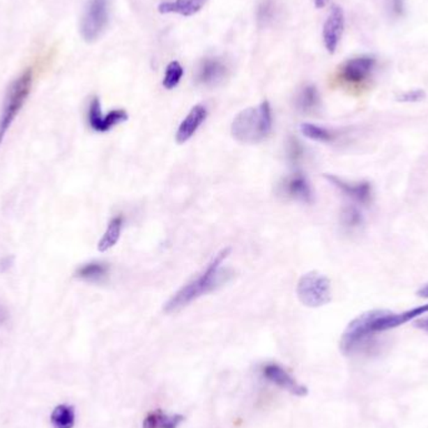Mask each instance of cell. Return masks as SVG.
<instances>
[{"label": "cell", "instance_id": "obj_14", "mask_svg": "<svg viewBox=\"0 0 428 428\" xmlns=\"http://www.w3.org/2000/svg\"><path fill=\"white\" fill-rule=\"evenodd\" d=\"M227 66L218 58L203 59L197 69L196 79L198 84L204 86H214L224 79Z\"/></svg>", "mask_w": 428, "mask_h": 428}, {"label": "cell", "instance_id": "obj_21", "mask_svg": "<svg viewBox=\"0 0 428 428\" xmlns=\"http://www.w3.org/2000/svg\"><path fill=\"white\" fill-rule=\"evenodd\" d=\"M50 423L53 428H73L75 425V410L73 406L58 404L50 415Z\"/></svg>", "mask_w": 428, "mask_h": 428}, {"label": "cell", "instance_id": "obj_27", "mask_svg": "<svg viewBox=\"0 0 428 428\" xmlns=\"http://www.w3.org/2000/svg\"><path fill=\"white\" fill-rule=\"evenodd\" d=\"M387 9L393 18H401L406 13V0H387Z\"/></svg>", "mask_w": 428, "mask_h": 428}, {"label": "cell", "instance_id": "obj_1", "mask_svg": "<svg viewBox=\"0 0 428 428\" xmlns=\"http://www.w3.org/2000/svg\"><path fill=\"white\" fill-rule=\"evenodd\" d=\"M229 253H231L229 248H224L220 253H217V256L211 261V263L201 275H197L193 281L187 283L167 300L163 307L165 312L169 314L179 312L181 309L190 306L192 302L222 286L223 281L226 282L227 275L226 270L224 272L222 270V264L228 258Z\"/></svg>", "mask_w": 428, "mask_h": 428}, {"label": "cell", "instance_id": "obj_3", "mask_svg": "<svg viewBox=\"0 0 428 428\" xmlns=\"http://www.w3.org/2000/svg\"><path fill=\"white\" fill-rule=\"evenodd\" d=\"M34 80V73L31 68H26L18 78L13 80L6 89V97L0 112V146L6 139L8 130L12 127L13 122L23 109L26 99L29 98Z\"/></svg>", "mask_w": 428, "mask_h": 428}, {"label": "cell", "instance_id": "obj_32", "mask_svg": "<svg viewBox=\"0 0 428 428\" xmlns=\"http://www.w3.org/2000/svg\"><path fill=\"white\" fill-rule=\"evenodd\" d=\"M1 319H3V313L0 311V321H1Z\"/></svg>", "mask_w": 428, "mask_h": 428}, {"label": "cell", "instance_id": "obj_19", "mask_svg": "<svg viewBox=\"0 0 428 428\" xmlns=\"http://www.w3.org/2000/svg\"><path fill=\"white\" fill-rule=\"evenodd\" d=\"M281 13V0H261L257 6L258 25L267 28L280 18Z\"/></svg>", "mask_w": 428, "mask_h": 428}, {"label": "cell", "instance_id": "obj_13", "mask_svg": "<svg viewBox=\"0 0 428 428\" xmlns=\"http://www.w3.org/2000/svg\"><path fill=\"white\" fill-rule=\"evenodd\" d=\"M208 116L207 108L202 105H197L190 109V113L179 124L176 133V141L178 144H184L193 138L197 130L201 128L203 123L206 122Z\"/></svg>", "mask_w": 428, "mask_h": 428}, {"label": "cell", "instance_id": "obj_28", "mask_svg": "<svg viewBox=\"0 0 428 428\" xmlns=\"http://www.w3.org/2000/svg\"><path fill=\"white\" fill-rule=\"evenodd\" d=\"M14 263V257L13 256H6V257L0 259V272L6 273L9 269L12 268Z\"/></svg>", "mask_w": 428, "mask_h": 428}, {"label": "cell", "instance_id": "obj_5", "mask_svg": "<svg viewBox=\"0 0 428 428\" xmlns=\"http://www.w3.org/2000/svg\"><path fill=\"white\" fill-rule=\"evenodd\" d=\"M297 297L303 306L319 308L332 300V287L328 277L319 272H308L297 283Z\"/></svg>", "mask_w": 428, "mask_h": 428}, {"label": "cell", "instance_id": "obj_10", "mask_svg": "<svg viewBox=\"0 0 428 428\" xmlns=\"http://www.w3.org/2000/svg\"><path fill=\"white\" fill-rule=\"evenodd\" d=\"M344 12L339 6H332L328 17L326 19L322 31V39H323L324 48L330 54H335L338 45L341 43L343 33H344Z\"/></svg>", "mask_w": 428, "mask_h": 428}, {"label": "cell", "instance_id": "obj_6", "mask_svg": "<svg viewBox=\"0 0 428 428\" xmlns=\"http://www.w3.org/2000/svg\"><path fill=\"white\" fill-rule=\"evenodd\" d=\"M109 23V0H88L80 19V36L86 43L102 37Z\"/></svg>", "mask_w": 428, "mask_h": 428}, {"label": "cell", "instance_id": "obj_22", "mask_svg": "<svg viewBox=\"0 0 428 428\" xmlns=\"http://www.w3.org/2000/svg\"><path fill=\"white\" fill-rule=\"evenodd\" d=\"M339 222H341V226L344 228V231L347 232H357L365 226L363 214L360 209L352 204L343 207L341 215H339Z\"/></svg>", "mask_w": 428, "mask_h": 428}, {"label": "cell", "instance_id": "obj_20", "mask_svg": "<svg viewBox=\"0 0 428 428\" xmlns=\"http://www.w3.org/2000/svg\"><path fill=\"white\" fill-rule=\"evenodd\" d=\"M321 105L319 89L314 86H303L296 98V107L302 113H313Z\"/></svg>", "mask_w": 428, "mask_h": 428}, {"label": "cell", "instance_id": "obj_25", "mask_svg": "<svg viewBox=\"0 0 428 428\" xmlns=\"http://www.w3.org/2000/svg\"><path fill=\"white\" fill-rule=\"evenodd\" d=\"M303 155H305V149L300 142L296 138H289L287 142V157L291 163L298 165L300 160H303Z\"/></svg>", "mask_w": 428, "mask_h": 428}, {"label": "cell", "instance_id": "obj_26", "mask_svg": "<svg viewBox=\"0 0 428 428\" xmlns=\"http://www.w3.org/2000/svg\"><path fill=\"white\" fill-rule=\"evenodd\" d=\"M426 98V92L423 89H412L407 92L401 93L397 95L396 100L399 103H418Z\"/></svg>", "mask_w": 428, "mask_h": 428}, {"label": "cell", "instance_id": "obj_12", "mask_svg": "<svg viewBox=\"0 0 428 428\" xmlns=\"http://www.w3.org/2000/svg\"><path fill=\"white\" fill-rule=\"evenodd\" d=\"M281 193L289 199L307 204H311L314 199V193L309 181L300 171L284 178L283 183L281 184Z\"/></svg>", "mask_w": 428, "mask_h": 428}, {"label": "cell", "instance_id": "obj_15", "mask_svg": "<svg viewBox=\"0 0 428 428\" xmlns=\"http://www.w3.org/2000/svg\"><path fill=\"white\" fill-rule=\"evenodd\" d=\"M208 0H174L165 1L158 6L160 14H178L182 17H192L206 6Z\"/></svg>", "mask_w": 428, "mask_h": 428}, {"label": "cell", "instance_id": "obj_16", "mask_svg": "<svg viewBox=\"0 0 428 428\" xmlns=\"http://www.w3.org/2000/svg\"><path fill=\"white\" fill-rule=\"evenodd\" d=\"M108 275H109V266L99 261L82 264L74 273L77 278L89 283H100L105 281Z\"/></svg>", "mask_w": 428, "mask_h": 428}, {"label": "cell", "instance_id": "obj_7", "mask_svg": "<svg viewBox=\"0 0 428 428\" xmlns=\"http://www.w3.org/2000/svg\"><path fill=\"white\" fill-rule=\"evenodd\" d=\"M377 66L374 55L363 54L342 63L338 69V79L347 86H361L374 74Z\"/></svg>", "mask_w": 428, "mask_h": 428}, {"label": "cell", "instance_id": "obj_29", "mask_svg": "<svg viewBox=\"0 0 428 428\" xmlns=\"http://www.w3.org/2000/svg\"><path fill=\"white\" fill-rule=\"evenodd\" d=\"M415 326H416L417 328H420L423 332L428 333V316L421 319H417L416 322H415Z\"/></svg>", "mask_w": 428, "mask_h": 428}, {"label": "cell", "instance_id": "obj_8", "mask_svg": "<svg viewBox=\"0 0 428 428\" xmlns=\"http://www.w3.org/2000/svg\"><path fill=\"white\" fill-rule=\"evenodd\" d=\"M128 121V113L124 109H113L103 114L98 97H93L88 108V124L97 133H107L116 125Z\"/></svg>", "mask_w": 428, "mask_h": 428}, {"label": "cell", "instance_id": "obj_11", "mask_svg": "<svg viewBox=\"0 0 428 428\" xmlns=\"http://www.w3.org/2000/svg\"><path fill=\"white\" fill-rule=\"evenodd\" d=\"M324 178L353 202L368 206L374 199V190L369 182H366V181L347 182V181H343L342 178L337 177L335 174H326Z\"/></svg>", "mask_w": 428, "mask_h": 428}, {"label": "cell", "instance_id": "obj_2", "mask_svg": "<svg viewBox=\"0 0 428 428\" xmlns=\"http://www.w3.org/2000/svg\"><path fill=\"white\" fill-rule=\"evenodd\" d=\"M273 129V112L264 100L257 108H247L232 123L233 138L243 144H256L268 138Z\"/></svg>", "mask_w": 428, "mask_h": 428}, {"label": "cell", "instance_id": "obj_18", "mask_svg": "<svg viewBox=\"0 0 428 428\" xmlns=\"http://www.w3.org/2000/svg\"><path fill=\"white\" fill-rule=\"evenodd\" d=\"M123 224H124V218L121 214H118L109 220L105 232L103 233L102 238L99 239V252L109 251L118 243L121 234H122Z\"/></svg>", "mask_w": 428, "mask_h": 428}, {"label": "cell", "instance_id": "obj_4", "mask_svg": "<svg viewBox=\"0 0 428 428\" xmlns=\"http://www.w3.org/2000/svg\"><path fill=\"white\" fill-rule=\"evenodd\" d=\"M379 309L368 311L356 317L343 332L339 347L346 356L368 353L372 351L377 333L374 330V321Z\"/></svg>", "mask_w": 428, "mask_h": 428}, {"label": "cell", "instance_id": "obj_9", "mask_svg": "<svg viewBox=\"0 0 428 428\" xmlns=\"http://www.w3.org/2000/svg\"><path fill=\"white\" fill-rule=\"evenodd\" d=\"M261 372L268 382L280 387L283 391L289 392L293 396L303 397V396H306L307 392H308L305 385H302L300 382H297V379H294L293 376L289 374L286 368L282 367L281 365H278V363H275V362L266 363L261 368Z\"/></svg>", "mask_w": 428, "mask_h": 428}, {"label": "cell", "instance_id": "obj_24", "mask_svg": "<svg viewBox=\"0 0 428 428\" xmlns=\"http://www.w3.org/2000/svg\"><path fill=\"white\" fill-rule=\"evenodd\" d=\"M184 69L181 63L173 61L167 66L165 69V78H163V86L168 91L174 89L181 83L183 78Z\"/></svg>", "mask_w": 428, "mask_h": 428}, {"label": "cell", "instance_id": "obj_23", "mask_svg": "<svg viewBox=\"0 0 428 428\" xmlns=\"http://www.w3.org/2000/svg\"><path fill=\"white\" fill-rule=\"evenodd\" d=\"M300 129V133L311 141L319 142V143H332L335 141V135L330 132V129L319 127L312 123H302Z\"/></svg>", "mask_w": 428, "mask_h": 428}, {"label": "cell", "instance_id": "obj_17", "mask_svg": "<svg viewBox=\"0 0 428 428\" xmlns=\"http://www.w3.org/2000/svg\"><path fill=\"white\" fill-rule=\"evenodd\" d=\"M183 420L182 415H168L163 411H152L144 418L142 428H178Z\"/></svg>", "mask_w": 428, "mask_h": 428}, {"label": "cell", "instance_id": "obj_31", "mask_svg": "<svg viewBox=\"0 0 428 428\" xmlns=\"http://www.w3.org/2000/svg\"><path fill=\"white\" fill-rule=\"evenodd\" d=\"M327 3H328V0H314V6H316V8H319V9L324 8V6H327Z\"/></svg>", "mask_w": 428, "mask_h": 428}, {"label": "cell", "instance_id": "obj_30", "mask_svg": "<svg viewBox=\"0 0 428 428\" xmlns=\"http://www.w3.org/2000/svg\"><path fill=\"white\" fill-rule=\"evenodd\" d=\"M417 296L421 297V298H426V300H428V283H426L422 288H420V289L417 291Z\"/></svg>", "mask_w": 428, "mask_h": 428}]
</instances>
